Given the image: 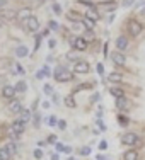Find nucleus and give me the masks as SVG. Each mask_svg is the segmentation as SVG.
Here are the masks:
<instances>
[{"instance_id":"37998d69","label":"nucleus","mask_w":145,"mask_h":160,"mask_svg":"<svg viewBox=\"0 0 145 160\" xmlns=\"http://www.w3.org/2000/svg\"><path fill=\"white\" fill-rule=\"evenodd\" d=\"M97 73H99V75L104 73V67H102V63H97Z\"/></svg>"},{"instance_id":"f257e3e1","label":"nucleus","mask_w":145,"mask_h":160,"mask_svg":"<svg viewBox=\"0 0 145 160\" xmlns=\"http://www.w3.org/2000/svg\"><path fill=\"white\" fill-rule=\"evenodd\" d=\"M53 77L56 78V82H70V80L74 78V73L68 72L63 65H58V67L55 68V72H53Z\"/></svg>"},{"instance_id":"cd10ccee","label":"nucleus","mask_w":145,"mask_h":160,"mask_svg":"<svg viewBox=\"0 0 145 160\" xmlns=\"http://www.w3.org/2000/svg\"><path fill=\"white\" fill-rule=\"evenodd\" d=\"M5 147H7V150H9V152H10V155H14V153H16V152H17V145H16V143H14V142H10V143H7V145H5Z\"/></svg>"},{"instance_id":"39448f33","label":"nucleus","mask_w":145,"mask_h":160,"mask_svg":"<svg viewBox=\"0 0 145 160\" xmlns=\"http://www.w3.org/2000/svg\"><path fill=\"white\" fill-rule=\"evenodd\" d=\"M142 32V24L138 21H130L128 22V34L133 38H137L138 34Z\"/></svg>"},{"instance_id":"72a5a7b5","label":"nucleus","mask_w":145,"mask_h":160,"mask_svg":"<svg viewBox=\"0 0 145 160\" xmlns=\"http://www.w3.org/2000/svg\"><path fill=\"white\" fill-rule=\"evenodd\" d=\"M33 121H34V126H36V128H39V124H41V116H39V114H34Z\"/></svg>"},{"instance_id":"f03ea898","label":"nucleus","mask_w":145,"mask_h":160,"mask_svg":"<svg viewBox=\"0 0 145 160\" xmlns=\"http://www.w3.org/2000/svg\"><path fill=\"white\" fill-rule=\"evenodd\" d=\"M68 41H70L72 48L77 49V51H85V49H87V41L84 39L82 36H72Z\"/></svg>"},{"instance_id":"864d4df0","label":"nucleus","mask_w":145,"mask_h":160,"mask_svg":"<svg viewBox=\"0 0 145 160\" xmlns=\"http://www.w3.org/2000/svg\"><path fill=\"white\" fill-rule=\"evenodd\" d=\"M97 99H99V94H94V96H92V97H91V101H92V102H96V101H97Z\"/></svg>"},{"instance_id":"6e6d98bb","label":"nucleus","mask_w":145,"mask_h":160,"mask_svg":"<svg viewBox=\"0 0 145 160\" xmlns=\"http://www.w3.org/2000/svg\"><path fill=\"white\" fill-rule=\"evenodd\" d=\"M65 153H72V147H65Z\"/></svg>"},{"instance_id":"b1692460","label":"nucleus","mask_w":145,"mask_h":160,"mask_svg":"<svg viewBox=\"0 0 145 160\" xmlns=\"http://www.w3.org/2000/svg\"><path fill=\"white\" fill-rule=\"evenodd\" d=\"M109 80H111V82H114V83H120L121 82V73H118V72H111V73H109V77H108Z\"/></svg>"},{"instance_id":"473e14b6","label":"nucleus","mask_w":145,"mask_h":160,"mask_svg":"<svg viewBox=\"0 0 145 160\" xmlns=\"http://www.w3.org/2000/svg\"><path fill=\"white\" fill-rule=\"evenodd\" d=\"M39 46H41V36L39 34H36V39H34V49H39Z\"/></svg>"},{"instance_id":"393cba45","label":"nucleus","mask_w":145,"mask_h":160,"mask_svg":"<svg viewBox=\"0 0 145 160\" xmlns=\"http://www.w3.org/2000/svg\"><path fill=\"white\" fill-rule=\"evenodd\" d=\"M118 123H120L123 128H127L128 124H130V119H128V116H125V114H120V116H118Z\"/></svg>"},{"instance_id":"ddd939ff","label":"nucleus","mask_w":145,"mask_h":160,"mask_svg":"<svg viewBox=\"0 0 145 160\" xmlns=\"http://www.w3.org/2000/svg\"><path fill=\"white\" fill-rule=\"evenodd\" d=\"M111 60L114 65H125V62H127V58H125V55L121 51H114L111 55Z\"/></svg>"},{"instance_id":"dca6fc26","label":"nucleus","mask_w":145,"mask_h":160,"mask_svg":"<svg viewBox=\"0 0 145 160\" xmlns=\"http://www.w3.org/2000/svg\"><path fill=\"white\" fill-rule=\"evenodd\" d=\"M128 101L125 97H121V99H116V108H118V111H127L128 109Z\"/></svg>"},{"instance_id":"c85d7f7f","label":"nucleus","mask_w":145,"mask_h":160,"mask_svg":"<svg viewBox=\"0 0 145 160\" xmlns=\"http://www.w3.org/2000/svg\"><path fill=\"white\" fill-rule=\"evenodd\" d=\"M43 92L46 94V96H53V94H55V92H53V87L49 85V83H44V87H43Z\"/></svg>"},{"instance_id":"0eeeda50","label":"nucleus","mask_w":145,"mask_h":160,"mask_svg":"<svg viewBox=\"0 0 145 160\" xmlns=\"http://www.w3.org/2000/svg\"><path fill=\"white\" fill-rule=\"evenodd\" d=\"M39 28H41V24H39V21H38V17H29L28 21H26V29L28 31H31V32H38L39 31Z\"/></svg>"},{"instance_id":"7c9ffc66","label":"nucleus","mask_w":145,"mask_h":160,"mask_svg":"<svg viewBox=\"0 0 145 160\" xmlns=\"http://www.w3.org/2000/svg\"><path fill=\"white\" fill-rule=\"evenodd\" d=\"M79 153H80L82 157H87V155L91 153V147H82L80 150H79Z\"/></svg>"},{"instance_id":"2eb2a0df","label":"nucleus","mask_w":145,"mask_h":160,"mask_svg":"<svg viewBox=\"0 0 145 160\" xmlns=\"http://www.w3.org/2000/svg\"><path fill=\"white\" fill-rule=\"evenodd\" d=\"M123 160H138V152L130 148V150H127L123 153Z\"/></svg>"},{"instance_id":"412c9836","label":"nucleus","mask_w":145,"mask_h":160,"mask_svg":"<svg viewBox=\"0 0 145 160\" xmlns=\"http://www.w3.org/2000/svg\"><path fill=\"white\" fill-rule=\"evenodd\" d=\"M16 90L19 94H24L26 90H28V83H26L24 80H19V82L16 83Z\"/></svg>"},{"instance_id":"052dcab7","label":"nucleus","mask_w":145,"mask_h":160,"mask_svg":"<svg viewBox=\"0 0 145 160\" xmlns=\"http://www.w3.org/2000/svg\"><path fill=\"white\" fill-rule=\"evenodd\" d=\"M67 160H75V158H74V157H68V158H67Z\"/></svg>"},{"instance_id":"c9c22d12","label":"nucleus","mask_w":145,"mask_h":160,"mask_svg":"<svg viewBox=\"0 0 145 160\" xmlns=\"http://www.w3.org/2000/svg\"><path fill=\"white\" fill-rule=\"evenodd\" d=\"M96 123H97L99 129H102V131H106V124L102 123V119H101V118H97V119H96Z\"/></svg>"},{"instance_id":"f3484780","label":"nucleus","mask_w":145,"mask_h":160,"mask_svg":"<svg viewBox=\"0 0 145 160\" xmlns=\"http://www.w3.org/2000/svg\"><path fill=\"white\" fill-rule=\"evenodd\" d=\"M109 92H111V96H113L114 99H121V97H125V90L121 89V87H113V89L109 90Z\"/></svg>"},{"instance_id":"4c0bfd02","label":"nucleus","mask_w":145,"mask_h":160,"mask_svg":"<svg viewBox=\"0 0 145 160\" xmlns=\"http://www.w3.org/2000/svg\"><path fill=\"white\" fill-rule=\"evenodd\" d=\"M55 148H56V152H65V145L60 143V142L55 143Z\"/></svg>"},{"instance_id":"4be33fe9","label":"nucleus","mask_w":145,"mask_h":160,"mask_svg":"<svg viewBox=\"0 0 145 160\" xmlns=\"http://www.w3.org/2000/svg\"><path fill=\"white\" fill-rule=\"evenodd\" d=\"M63 102H65V106L67 108H75V99H74V94H70V96H65V99H63Z\"/></svg>"},{"instance_id":"f8f14e48","label":"nucleus","mask_w":145,"mask_h":160,"mask_svg":"<svg viewBox=\"0 0 145 160\" xmlns=\"http://www.w3.org/2000/svg\"><path fill=\"white\" fill-rule=\"evenodd\" d=\"M85 17L89 19V21H92V22H97L99 21V12L96 10V7H89V9L85 10Z\"/></svg>"},{"instance_id":"a878e982","label":"nucleus","mask_w":145,"mask_h":160,"mask_svg":"<svg viewBox=\"0 0 145 160\" xmlns=\"http://www.w3.org/2000/svg\"><path fill=\"white\" fill-rule=\"evenodd\" d=\"M82 38L87 41V43H89V41H94V38H96V36H94V31H92V29H87V31L82 34Z\"/></svg>"},{"instance_id":"58836bf2","label":"nucleus","mask_w":145,"mask_h":160,"mask_svg":"<svg viewBox=\"0 0 145 160\" xmlns=\"http://www.w3.org/2000/svg\"><path fill=\"white\" fill-rule=\"evenodd\" d=\"M56 126H58V129H62V131H63V129L67 128V123H65V119H58V124H56Z\"/></svg>"},{"instance_id":"c03bdc74","label":"nucleus","mask_w":145,"mask_h":160,"mask_svg":"<svg viewBox=\"0 0 145 160\" xmlns=\"http://www.w3.org/2000/svg\"><path fill=\"white\" fill-rule=\"evenodd\" d=\"M135 3V0H123V7H130Z\"/></svg>"},{"instance_id":"a19ab883","label":"nucleus","mask_w":145,"mask_h":160,"mask_svg":"<svg viewBox=\"0 0 145 160\" xmlns=\"http://www.w3.org/2000/svg\"><path fill=\"white\" fill-rule=\"evenodd\" d=\"M53 12H55V14H62V7H60L58 3H53Z\"/></svg>"},{"instance_id":"8fccbe9b","label":"nucleus","mask_w":145,"mask_h":160,"mask_svg":"<svg viewBox=\"0 0 145 160\" xmlns=\"http://www.w3.org/2000/svg\"><path fill=\"white\" fill-rule=\"evenodd\" d=\"M114 7H116L114 3H109V5L106 7V10H108V12H113V10H114Z\"/></svg>"},{"instance_id":"2f4dec72","label":"nucleus","mask_w":145,"mask_h":160,"mask_svg":"<svg viewBox=\"0 0 145 160\" xmlns=\"http://www.w3.org/2000/svg\"><path fill=\"white\" fill-rule=\"evenodd\" d=\"M33 155H34V158H36V160H41V158H43V152H41L39 148H36V150L33 152Z\"/></svg>"},{"instance_id":"79ce46f5","label":"nucleus","mask_w":145,"mask_h":160,"mask_svg":"<svg viewBox=\"0 0 145 160\" xmlns=\"http://www.w3.org/2000/svg\"><path fill=\"white\" fill-rule=\"evenodd\" d=\"M97 3H101V5H106V3H114V0H97Z\"/></svg>"},{"instance_id":"de8ad7c7","label":"nucleus","mask_w":145,"mask_h":160,"mask_svg":"<svg viewBox=\"0 0 145 160\" xmlns=\"http://www.w3.org/2000/svg\"><path fill=\"white\" fill-rule=\"evenodd\" d=\"M44 75H46V73H44V72H43V70H39V72H36V78H38V80H39V78H43V77H44Z\"/></svg>"},{"instance_id":"680f3d73","label":"nucleus","mask_w":145,"mask_h":160,"mask_svg":"<svg viewBox=\"0 0 145 160\" xmlns=\"http://www.w3.org/2000/svg\"><path fill=\"white\" fill-rule=\"evenodd\" d=\"M0 26H2V19H0Z\"/></svg>"},{"instance_id":"7ed1b4c3","label":"nucleus","mask_w":145,"mask_h":160,"mask_svg":"<svg viewBox=\"0 0 145 160\" xmlns=\"http://www.w3.org/2000/svg\"><path fill=\"white\" fill-rule=\"evenodd\" d=\"M121 143L128 145V147H133L135 143H138V136H137V133H133V131L123 133V136H121Z\"/></svg>"},{"instance_id":"a211bd4d","label":"nucleus","mask_w":145,"mask_h":160,"mask_svg":"<svg viewBox=\"0 0 145 160\" xmlns=\"http://www.w3.org/2000/svg\"><path fill=\"white\" fill-rule=\"evenodd\" d=\"M19 119H21L24 124H28L29 121H31V111H29V109H24V111L21 112V118H19Z\"/></svg>"},{"instance_id":"9d476101","label":"nucleus","mask_w":145,"mask_h":160,"mask_svg":"<svg viewBox=\"0 0 145 160\" xmlns=\"http://www.w3.org/2000/svg\"><path fill=\"white\" fill-rule=\"evenodd\" d=\"M0 19H2V21H12V19H17V10L2 9L0 10Z\"/></svg>"},{"instance_id":"1a4fd4ad","label":"nucleus","mask_w":145,"mask_h":160,"mask_svg":"<svg viewBox=\"0 0 145 160\" xmlns=\"http://www.w3.org/2000/svg\"><path fill=\"white\" fill-rule=\"evenodd\" d=\"M17 94V90H16V85H3L2 87V97L3 99H14V96Z\"/></svg>"},{"instance_id":"4468645a","label":"nucleus","mask_w":145,"mask_h":160,"mask_svg":"<svg viewBox=\"0 0 145 160\" xmlns=\"http://www.w3.org/2000/svg\"><path fill=\"white\" fill-rule=\"evenodd\" d=\"M127 46H128V38H127V36L116 38V48H118V51H123V49H127Z\"/></svg>"},{"instance_id":"3c124183","label":"nucleus","mask_w":145,"mask_h":160,"mask_svg":"<svg viewBox=\"0 0 145 160\" xmlns=\"http://www.w3.org/2000/svg\"><path fill=\"white\" fill-rule=\"evenodd\" d=\"M96 160H109L108 157H106V155H102V153H99L97 157H96Z\"/></svg>"},{"instance_id":"bf43d9fd","label":"nucleus","mask_w":145,"mask_h":160,"mask_svg":"<svg viewBox=\"0 0 145 160\" xmlns=\"http://www.w3.org/2000/svg\"><path fill=\"white\" fill-rule=\"evenodd\" d=\"M36 2H38V5H43V2H44V0H36Z\"/></svg>"},{"instance_id":"9b49d317","label":"nucleus","mask_w":145,"mask_h":160,"mask_svg":"<svg viewBox=\"0 0 145 160\" xmlns=\"http://www.w3.org/2000/svg\"><path fill=\"white\" fill-rule=\"evenodd\" d=\"M31 17V9H29V7H24V9H19L17 10V21H28V19Z\"/></svg>"},{"instance_id":"13d9d810","label":"nucleus","mask_w":145,"mask_h":160,"mask_svg":"<svg viewBox=\"0 0 145 160\" xmlns=\"http://www.w3.org/2000/svg\"><path fill=\"white\" fill-rule=\"evenodd\" d=\"M49 106H51V104H49L48 101H44V102H43V108H49Z\"/></svg>"},{"instance_id":"6ab92c4d","label":"nucleus","mask_w":145,"mask_h":160,"mask_svg":"<svg viewBox=\"0 0 145 160\" xmlns=\"http://www.w3.org/2000/svg\"><path fill=\"white\" fill-rule=\"evenodd\" d=\"M67 19H70V21H74V22H80V16H79L75 10H67Z\"/></svg>"},{"instance_id":"49530a36","label":"nucleus","mask_w":145,"mask_h":160,"mask_svg":"<svg viewBox=\"0 0 145 160\" xmlns=\"http://www.w3.org/2000/svg\"><path fill=\"white\" fill-rule=\"evenodd\" d=\"M91 87H92L91 83H82V85H79V87H77V90H80V89H91Z\"/></svg>"},{"instance_id":"09e8293b","label":"nucleus","mask_w":145,"mask_h":160,"mask_svg":"<svg viewBox=\"0 0 145 160\" xmlns=\"http://www.w3.org/2000/svg\"><path fill=\"white\" fill-rule=\"evenodd\" d=\"M48 143H56V136L55 135H49L48 136Z\"/></svg>"},{"instance_id":"423d86ee","label":"nucleus","mask_w":145,"mask_h":160,"mask_svg":"<svg viewBox=\"0 0 145 160\" xmlns=\"http://www.w3.org/2000/svg\"><path fill=\"white\" fill-rule=\"evenodd\" d=\"M89 70H91V65L87 62H84V60H79V62H75V65H74L75 73H89Z\"/></svg>"},{"instance_id":"ea45409f","label":"nucleus","mask_w":145,"mask_h":160,"mask_svg":"<svg viewBox=\"0 0 145 160\" xmlns=\"http://www.w3.org/2000/svg\"><path fill=\"white\" fill-rule=\"evenodd\" d=\"M106 148H108V142H106V140H101V142H99V150H106Z\"/></svg>"},{"instance_id":"6e6552de","label":"nucleus","mask_w":145,"mask_h":160,"mask_svg":"<svg viewBox=\"0 0 145 160\" xmlns=\"http://www.w3.org/2000/svg\"><path fill=\"white\" fill-rule=\"evenodd\" d=\"M24 129H26V124L22 123L21 119H16L12 124H10V133H14L16 136L22 135V133H24Z\"/></svg>"},{"instance_id":"4d7b16f0","label":"nucleus","mask_w":145,"mask_h":160,"mask_svg":"<svg viewBox=\"0 0 145 160\" xmlns=\"http://www.w3.org/2000/svg\"><path fill=\"white\" fill-rule=\"evenodd\" d=\"M43 72H44V73H46V75H49V68L46 67V65H44V68H43Z\"/></svg>"},{"instance_id":"bb28decb","label":"nucleus","mask_w":145,"mask_h":160,"mask_svg":"<svg viewBox=\"0 0 145 160\" xmlns=\"http://www.w3.org/2000/svg\"><path fill=\"white\" fill-rule=\"evenodd\" d=\"M28 51H29V49L26 48V46H19L16 49V55L19 56V58H22V56H28Z\"/></svg>"},{"instance_id":"e433bc0d","label":"nucleus","mask_w":145,"mask_h":160,"mask_svg":"<svg viewBox=\"0 0 145 160\" xmlns=\"http://www.w3.org/2000/svg\"><path fill=\"white\" fill-rule=\"evenodd\" d=\"M48 26H49V29H53V31H56V29H58V22H56V21H49Z\"/></svg>"},{"instance_id":"c756f323","label":"nucleus","mask_w":145,"mask_h":160,"mask_svg":"<svg viewBox=\"0 0 145 160\" xmlns=\"http://www.w3.org/2000/svg\"><path fill=\"white\" fill-rule=\"evenodd\" d=\"M46 123L49 124V126H56V124H58V118H56V116H49Z\"/></svg>"},{"instance_id":"a18cd8bd","label":"nucleus","mask_w":145,"mask_h":160,"mask_svg":"<svg viewBox=\"0 0 145 160\" xmlns=\"http://www.w3.org/2000/svg\"><path fill=\"white\" fill-rule=\"evenodd\" d=\"M79 3H85V5H89V7H92V5H94L92 0H79Z\"/></svg>"},{"instance_id":"5fc2aeb1","label":"nucleus","mask_w":145,"mask_h":160,"mask_svg":"<svg viewBox=\"0 0 145 160\" xmlns=\"http://www.w3.org/2000/svg\"><path fill=\"white\" fill-rule=\"evenodd\" d=\"M49 158H51V160H58V153H53V155H49Z\"/></svg>"},{"instance_id":"20e7f679","label":"nucleus","mask_w":145,"mask_h":160,"mask_svg":"<svg viewBox=\"0 0 145 160\" xmlns=\"http://www.w3.org/2000/svg\"><path fill=\"white\" fill-rule=\"evenodd\" d=\"M7 109H9L12 114H21L22 111H24V108H22L21 101H17V99H10L9 104H7Z\"/></svg>"},{"instance_id":"603ef678","label":"nucleus","mask_w":145,"mask_h":160,"mask_svg":"<svg viewBox=\"0 0 145 160\" xmlns=\"http://www.w3.org/2000/svg\"><path fill=\"white\" fill-rule=\"evenodd\" d=\"M55 44H56L55 39H49V41H48V46H49V48H55Z\"/></svg>"},{"instance_id":"aec40b11","label":"nucleus","mask_w":145,"mask_h":160,"mask_svg":"<svg viewBox=\"0 0 145 160\" xmlns=\"http://www.w3.org/2000/svg\"><path fill=\"white\" fill-rule=\"evenodd\" d=\"M79 55H80V51L72 49V51L67 53V60H70V62H79Z\"/></svg>"},{"instance_id":"f704fd0d","label":"nucleus","mask_w":145,"mask_h":160,"mask_svg":"<svg viewBox=\"0 0 145 160\" xmlns=\"http://www.w3.org/2000/svg\"><path fill=\"white\" fill-rule=\"evenodd\" d=\"M82 24L85 26V29H92L94 28V22L89 21V19H85V21H82Z\"/></svg>"},{"instance_id":"5701e85b","label":"nucleus","mask_w":145,"mask_h":160,"mask_svg":"<svg viewBox=\"0 0 145 160\" xmlns=\"http://www.w3.org/2000/svg\"><path fill=\"white\" fill-rule=\"evenodd\" d=\"M10 152L7 150V147H0V160H10Z\"/></svg>"}]
</instances>
